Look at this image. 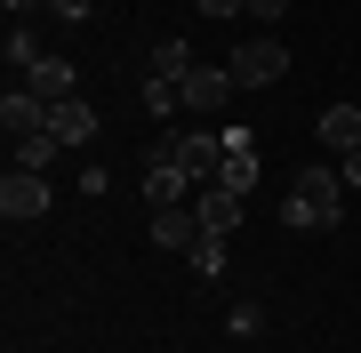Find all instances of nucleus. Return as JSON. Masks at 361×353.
<instances>
[{
  "instance_id": "f257e3e1",
  "label": "nucleus",
  "mask_w": 361,
  "mask_h": 353,
  "mask_svg": "<svg viewBox=\"0 0 361 353\" xmlns=\"http://www.w3.org/2000/svg\"><path fill=\"white\" fill-rule=\"evenodd\" d=\"M337 217H345V177L337 169H297L289 177V201H281V225L289 233H337Z\"/></svg>"
},
{
  "instance_id": "f03ea898",
  "label": "nucleus",
  "mask_w": 361,
  "mask_h": 353,
  "mask_svg": "<svg viewBox=\"0 0 361 353\" xmlns=\"http://www.w3.org/2000/svg\"><path fill=\"white\" fill-rule=\"evenodd\" d=\"M193 193H201V185H193V169H185V161L169 153V137H161L153 153H145V201H153V209H185Z\"/></svg>"
},
{
  "instance_id": "7ed1b4c3",
  "label": "nucleus",
  "mask_w": 361,
  "mask_h": 353,
  "mask_svg": "<svg viewBox=\"0 0 361 353\" xmlns=\"http://www.w3.org/2000/svg\"><path fill=\"white\" fill-rule=\"evenodd\" d=\"M225 65H233V80H241V89H273V80L289 73V49L265 32V40H249V49H233Z\"/></svg>"
},
{
  "instance_id": "20e7f679",
  "label": "nucleus",
  "mask_w": 361,
  "mask_h": 353,
  "mask_svg": "<svg viewBox=\"0 0 361 353\" xmlns=\"http://www.w3.org/2000/svg\"><path fill=\"white\" fill-rule=\"evenodd\" d=\"M257 177H265V161H257V137H249V129H225V161H217V185H225V193H257Z\"/></svg>"
},
{
  "instance_id": "39448f33",
  "label": "nucleus",
  "mask_w": 361,
  "mask_h": 353,
  "mask_svg": "<svg viewBox=\"0 0 361 353\" xmlns=\"http://www.w3.org/2000/svg\"><path fill=\"white\" fill-rule=\"evenodd\" d=\"M0 217H8V225L49 217V177H40V169H8V177H0Z\"/></svg>"
},
{
  "instance_id": "423d86ee",
  "label": "nucleus",
  "mask_w": 361,
  "mask_h": 353,
  "mask_svg": "<svg viewBox=\"0 0 361 353\" xmlns=\"http://www.w3.org/2000/svg\"><path fill=\"white\" fill-rule=\"evenodd\" d=\"M233 89H241V80H233V65H193V73L177 80L185 113H225V105H233Z\"/></svg>"
},
{
  "instance_id": "0eeeda50",
  "label": "nucleus",
  "mask_w": 361,
  "mask_h": 353,
  "mask_svg": "<svg viewBox=\"0 0 361 353\" xmlns=\"http://www.w3.org/2000/svg\"><path fill=\"white\" fill-rule=\"evenodd\" d=\"M169 153L193 169V185H217V161H225V129H169Z\"/></svg>"
},
{
  "instance_id": "6e6552de",
  "label": "nucleus",
  "mask_w": 361,
  "mask_h": 353,
  "mask_svg": "<svg viewBox=\"0 0 361 353\" xmlns=\"http://www.w3.org/2000/svg\"><path fill=\"white\" fill-rule=\"evenodd\" d=\"M193 217H201V233H241V217H249V201L241 193H225V185H201V193H193Z\"/></svg>"
},
{
  "instance_id": "1a4fd4ad",
  "label": "nucleus",
  "mask_w": 361,
  "mask_h": 353,
  "mask_svg": "<svg viewBox=\"0 0 361 353\" xmlns=\"http://www.w3.org/2000/svg\"><path fill=\"white\" fill-rule=\"evenodd\" d=\"M49 113H56V105H40L25 80H8V97H0V129H8V144L32 137V129H49Z\"/></svg>"
},
{
  "instance_id": "9d476101",
  "label": "nucleus",
  "mask_w": 361,
  "mask_h": 353,
  "mask_svg": "<svg viewBox=\"0 0 361 353\" xmlns=\"http://www.w3.org/2000/svg\"><path fill=\"white\" fill-rule=\"evenodd\" d=\"M25 89L40 97V105H73V97H80V89H73V65H65L56 49H49V56H40V65L25 73Z\"/></svg>"
},
{
  "instance_id": "9b49d317",
  "label": "nucleus",
  "mask_w": 361,
  "mask_h": 353,
  "mask_svg": "<svg viewBox=\"0 0 361 353\" xmlns=\"http://www.w3.org/2000/svg\"><path fill=\"white\" fill-rule=\"evenodd\" d=\"M145 241H153V249H193V241H201V217H193V201H185V209H153Z\"/></svg>"
},
{
  "instance_id": "f8f14e48",
  "label": "nucleus",
  "mask_w": 361,
  "mask_h": 353,
  "mask_svg": "<svg viewBox=\"0 0 361 353\" xmlns=\"http://www.w3.org/2000/svg\"><path fill=\"white\" fill-rule=\"evenodd\" d=\"M56 161H65V144H56V129H32V137H16V144H8V169H40V177H49Z\"/></svg>"
},
{
  "instance_id": "ddd939ff",
  "label": "nucleus",
  "mask_w": 361,
  "mask_h": 353,
  "mask_svg": "<svg viewBox=\"0 0 361 353\" xmlns=\"http://www.w3.org/2000/svg\"><path fill=\"white\" fill-rule=\"evenodd\" d=\"M49 129H56V144H65V153H80V144L97 137V113H89V97H73V105H56V113H49Z\"/></svg>"
},
{
  "instance_id": "4468645a",
  "label": "nucleus",
  "mask_w": 361,
  "mask_h": 353,
  "mask_svg": "<svg viewBox=\"0 0 361 353\" xmlns=\"http://www.w3.org/2000/svg\"><path fill=\"white\" fill-rule=\"evenodd\" d=\"M313 137H322L329 153H353V144H361V105H329L322 120H313Z\"/></svg>"
},
{
  "instance_id": "2eb2a0df",
  "label": "nucleus",
  "mask_w": 361,
  "mask_h": 353,
  "mask_svg": "<svg viewBox=\"0 0 361 353\" xmlns=\"http://www.w3.org/2000/svg\"><path fill=\"white\" fill-rule=\"evenodd\" d=\"M193 65H201V56L185 49V40H153V49H145V73H153V80H185Z\"/></svg>"
},
{
  "instance_id": "dca6fc26",
  "label": "nucleus",
  "mask_w": 361,
  "mask_h": 353,
  "mask_svg": "<svg viewBox=\"0 0 361 353\" xmlns=\"http://www.w3.org/2000/svg\"><path fill=\"white\" fill-rule=\"evenodd\" d=\"M0 56H8V73L25 80V73H32V65H40V56H49V49H40V40H32L25 25H8V40H0Z\"/></svg>"
},
{
  "instance_id": "f3484780",
  "label": "nucleus",
  "mask_w": 361,
  "mask_h": 353,
  "mask_svg": "<svg viewBox=\"0 0 361 353\" xmlns=\"http://www.w3.org/2000/svg\"><path fill=\"white\" fill-rule=\"evenodd\" d=\"M145 113H153V120H169V129H177V113H185V97H177V80H153V73H145Z\"/></svg>"
},
{
  "instance_id": "a211bd4d",
  "label": "nucleus",
  "mask_w": 361,
  "mask_h": 353,
  "mask_svg": "<svg viewBox=\"0 0 361 353\" xmlns=\"http://www.w3.org/2000/svg\"><path fill=\"white\" fill-rule=\"evenodd\" d=\"M185 257H193V273H201V281H217V273H225V241H217V233H201Z\"/></svg>"
},
{
  "instance_id": "6ab92c4d",
  "label": "nucleus",
  "mask_w": 361,
  "mask_h": 353,
  "mask_svg": "<svg viewBox=\"0 0 361 353\" xmlns=\"http://www.w3.org/2000/svg\"><path fill=\"white\" fill-rule=\"evenodd\" d=\"M241 16H249V25H281V16H289V0H249Z\"/></svg>"
},
{
  "instance_id": "aec40b11",
  "label": "nucleus",
  "mask_w": 361,
  "mask_h": 353,
  "mask_svg": "<svg viewBox=\"0 0 361 353\" xmlns=\"http://www.w3.org/2000/svg\"><path fill=\"white\" fill-rule=\"evenodd\" d=\"M49 8H56V16H65V25H80V16H89V8H97V0H49Z\"/></svg>"
},
{
  "instance_id": "412c9836",
  "label": "nucleus",
  "mask_w": 361,
  "mask_h": 353,
  "mask_svg": "<svg viewBox=\"0 0 361 353\" xmlns=\"http://www.w3.org/2000/svg\"><path fill=\"white\" fill-rule=\"evenodd\" d=\"M193 8H201V16H241L249 0H193Z\"/></svg>"
},
{
  "instance_id": "4be33fe9",
  "label": "nucleus",
  "mask_w": 361,
  "mask_h": 353,
  "mask_svg": "<svg viewBox=\"0 0 361 353\" xmlns=\"http://www.w3.org/2000/svg\"><path fill=\"white\" fill-rule=\"evenodd\" d=\"M0 8H8V25H16V16H32V8H49V0H0Z\"/></svg>"
}]
</instances>
